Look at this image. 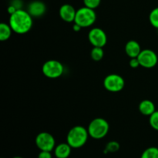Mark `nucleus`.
<instances>
[{"mask_svg": "<svg viewBox=\"0 0 158 158\" xmlns=\"http://www.w3.org/2000/svg\"><path fill=\"white\" fill-rule=\"evenodd\" d=\"M9 26L12 31L18 34H25L29 32L32 26V17L28 11L19 9L10 15Z\"/></svg>", "mask_w": 158, "mask_h": 158, "instance_id": "nucleus-1", "label": "nucleus"}, {"mask_svg": "<svg viewBox=\"0 0 158 158\" xmlns=\"http://www.w3.org/2000/svg\"><path fill=\"white\" fill-rule=\"evenodd\" d=\"M89 136L87 129L84 127L75 126L68 132L66 142L72 148H80L86 143Z\"/></svg>", "mask_w": 158, "mask_h": 158, "instance_id": "nucleus-2", "label": "nucleus"}, {"mask_svg": "<svg viewBox=\"0 0 158 158\" xmlns=\"http://www.w3.org/2000/svg\"><path fill=\"white\" fill-rule=\"evenodd\" d=\"M110 126L108 122L105 119L95 118L89 123L87 131L89 137L96 140L103 138L109 131Z\"/></svg>", "mask_w": 158, "mask_h": 158, "instance_id": "nucleus-3", "label": "nucleus"}, {"mask_svg": "<svg viewBox=\"0 0 158 158\" xmlns=\"http://www.w3.org/2000/svg\"><path fill=\"white\" fill-rule=\"evenodd\" d=\"M97 19V14L94 9L90 8L83 7L77 10L74 23L79 25L80 27L85 28L91 26Z\"/></svg>", "mask_w": 158, "mask_h": 158, "instance_id": "nucleus-4", "label": "nucleus"}, {"mask_svg": "<svg viewBox=\"0 0 158 158\" xmlns=\"http://www.w3.org/2000/svg\"><path fill=\"white\" fill-rule=\"evenodd\" d=\"M42 71L46 77L50 79H56L61 77L64 71V67L62 63L58 60H48L42 67Z\"/></svg>", "mask_w": 158, "mask_h": 158, "instance_id": "nucleus-5", "label": "nucleus"}, {"mask_svg": "<svg viewBox=\"0 0 158 158\" xmlns=\"http://www.w3.org/2000/svg\"><path fill=\"white\" fill-rule=\"evenodd\" d=\"M125 81L121 76L118 74H110L106 76L103 81V86L110 92H120L123 89Z\"/></svg>", "mask_w": 158, "mask_h": 158, "instance_id": "nucleus-6", "label": "nucleus"}, {"mask_svg": "<svg viewBox=\"0 0 158 158\" xmlns=\"http://www.w3.org/2000/svg\"><path fill=\"white\" fill-rule=\"evenodd\" d=\"M35 144L40 151H52L56 148V140L53 136L47 132L40 133L35 137Z\"/></svg>", "mask_w": 158, "mask_h": 158, "instance_id": "nucleus-7", "label": "nucleus"}, {"mask_svg": "<svg viewBox=\"0 0 158 158\" xmlns=\"http://www.w3.org/2000/svg\"><path fill=\"white\" fill-rule=\"evenodd\" d=\"M140 66L147 69H151L157 65L158 61L157 55L151 49H143L137 56Z\"/></svg>", "mask_w": 158, "mask_h": 158, "instance_id": "nucleus-8", "label": "nucleus"}, {"mask_svg": "<svg viewBox=\"0 0 158 158\" xmlns=\"http://www.w3.org/2000/svg\"><path fill=\"white\" fill-rule=\"evenodd\" d=\"M88 39L94 47H103L107 42V36L100 28H93L88 34Z\"/></svg>", "mask_w": 158, "mask_h": 158, "instance_id": "nucleus-9", "label": "nucleus"}, {"mask_svg": "<svg viewBox=\"0 0 158 158\" xmlns=\"http://www.w3.org/2000/svg\"><path fill=\"white\" fill-rule=\"evenodd\" d=\"M59 14L63 21L66 23H72L75 20L77 10L72 5L64 4L60 8Z\"/></svg>", "mask_w": 158, "mask_h": 158, "instance_id": "nucleus-10", "label": "nucleus"}, {"mask_svg": "<svg viewBox=\"0 0 158 158\" xmlns=\"http://www.w3.org/2000/svg\"><path fill=\"white\" fill-rule=\"evenodd\" d=\"M27 11L32 17H41L46 11V5L41 1H33L29 4Z\"/></svg>", "mask_w": 158, "mask_h": 158, "instance_id": "nucleus-11", "label": "nucleus"}, {"mask_svg": "<svg viewBox=\"0 0 158 158\" xmlns=\"http://www.w3.org/2000/svg\"><path fill=\"white\" fill-rule=\"evenodd\" d=\"M142 51L140 44L135 40H130L125 46V52L131 58H136Z\"/></svg>", "mask_w": 158, "mask_h": 158, "instance_id": "nucleus-12", "label": "nucleus"}, {"mask_svg": "<svg viewBox=\"0 0 158 158\" xmlns=\"http://www.w3.org/2000/svg\"><path fill=\"white\" fill-rule=\"evenodd\" d=\"M72 148L66 143H62L56 146L54 148V154L56 158H68L71 154Z\"/></svg>", "mask_w": 158, "mask_h": 158, "instance_id": "nucleus-13", "label": "nucleus"}, {"mask_svg": "<svg viewBox=\"0 0 158 158\" xmlns=\"http://www.w3.org/2000/svg\"><path fill=\"white\" fill-rule=\"evenodd\" d=\"M138 109L140 114L144 116H149V117L156 111L155 105L151 100H144L140 102Z\"/></svg>", "mask_w": 158, "mask_h": 158, "instance_id": "nucleus-14", "label": "nucleus"}, {"mask_svg": "<svg viewBox=\"0 0 158 158\" xmlns=\"http://www.w3.org/2000/svg\"><path fill=\"white\" fill-rule=\"evenodd\" d=\"M12 28L9 24H6L5 23H2L0 25V40L6 41L10 38L12 35Z\"/></svg>", "mask_w": 158, "mask_h": 158, "instance_id": "nucleus-15", "label": "nucleus"}, {"mask_svg": "<svg viewBox=\"0 0 158 158\" xmlns=\"http://www.w3.org/2000/svg\"><path fill=\"white\" fill-rule=\"evenodd\" d=\"M91 58L94 61H100L103 59L104 56V51H103V47H94L91 50L90 52Z\"/></svg>", "mask_w": 158, "mask_h": 158, "instance_id": "nucleus-16", "label": "nucleus"}, {"mask_svg": "<svg viewBox=\"0 0 158 158\" xmlns=\"http://www.w3.org/2000/svg\"><path fill=\"white\" fill-rule=\"evenodd\" d=\"M140 158H158V148L155 147L147 148L142 153Z\"/></svg>", "mask_w": 158, "mask_h": 158, "instance_id": "nucleus-17", "label": "nucleus"}, {"mask_svg": "<svg viewBox=\"0 0 158 158\" xmlns=\"http://www.w3.org/2000/svg\"><path fill=\"white\" fill-rule=\"evenodd\" d=\"M149 21L154 28L158 29V7L154 8L149 15Z\"/></svg>", "mask_w": 158, "mask_h": 158, "instance_id": "nucleus-18", "label": "nucleus"}, {"mask_svg": "<svg viewBox=\"0 0 158 158\" xmlns=\"http://www.w3.org/2000/svg\"><path fill=\"white\" fill-rule=\"evenodd\" d=\"M120 149V144L117 141H110L106 145L104 153H115Z\"/></svg>", "mask_w": 158, "mask_h": 158, "instance_id": "nucleus-19", "label": "nucleus"}, {"mask_svg": "<svg viewBox=\"0 0 158 158\" xmlns=\"http://www.w3.org/2000/svg\"><path fill=\"white\" fill-rule=\"evenodd\" d=\"M149 122L151 127L158 131V110H156L154 114L150 116Z\"/></svg>", "mask_w": 158, "mask_h": 158, "instance_id": "nucleus-20", "label": "nucleus"}, {"mask_svg": "<svg viewBox=\"0 0 158 158\" xmlns=\"http://www.w3.org/2000/svg\"><path fill=\"white\" fill-rule=\"evenodd\" d=\"M101 0H83V4L84 6L90 9H95L100 5Z\"/></svg>", "mask_w": 158, "mask_h": 158, "instance_id": "nucleus-21", "label": "nucleus"}, {"mask_svg": "<svg viewBox=\"0 0 158 158\" xmlns=\"http://www.w3.org/2000/svg\"><path fill=\"white\" fill-rule=\"evenodd\" d=\"M129 64H130V66L132 68H137L138 66H140V62H139L137 57H136V58H131L129 62Z\"/></svg>", "mask_w": 158, "mask_h": 158, "instance_id": "nucleus-22", "label": "nucleus"}, {"mask_svg": "<svg viewBox=\"0 0 158 158\" xmlns=\"http://www.w3.org/2000/svg\"><path fill=\"white\" fill-rule=\"evenodd\" d=\"M38 158H52L50 151H41L39 154Z\"/></svg>", "mask_w": 158, "mask_h": 158, "instance_id": "nucleus-23", "label": "nucleus"}, {"mask_svg": "<svg viewBox=\"0 0 158 158\" xmlns=\"http://www.w3.org/2000/svg\"><path fill=\"white\" fill-rule=\"evenodd\" d=\"M17 9H17L15 6H13V5H11V6H9V7H8V12H9L10 15H12V14H13L14 12L17 10Z\"/></svg>", "mask_w": 158, "mask_h": 158, "instance_id": "nucleus-24", "label": "nucleus"}, {"mask_svg": "<svg viewBox=\"0 0 158 158\" xmlns=\"http://www.w3.org/2000/svg\"><path fill=\"white\" fill-rule=\"evenodd\" d=\"M81 28L82 27H80V26H79V25H77V24H74V26H73V29L75 31H80V29H81Z\"/></svg>", "mask_w": 158, "mask_h": 158, "instance_id": "nucleus-25", "label": "nucleus"}, {"mask_svg": "<svg viewBox=\"0 0 158 158\" xmlns=\"http://www.w3.org/2000/svg\"><path fill=\"white\" fill-rule=\"evenodd\" d=\"M13 158H23V157H13Z\"/></svg>", "mask_w": 158, "mask_h": 158, "instance_id": "nucleus-26", "label": "nucleus"}]
</instances>
